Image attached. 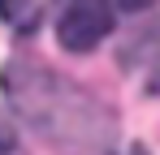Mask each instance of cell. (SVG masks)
Instances as JSON below:
<instances>
[{"instance_id":"obj_3","label":"cell","mask_w":160,"mask_h":155,"mask_svg":"<svg viewBox=\"0 0 160 155\" xmlns=\"http://www.w3.org/2000/svg\"><path fill=\"white\" fill-rule=\"evenodd\" d=\"M30 9H35V0H0V17H4V22H26L30 17Z\"/></svg>"},{"instance_id":"obj_6","label":"cell","mask_w":160,"mask_h":155,"mask_svg":"<svg viewBox=\"0 0 160 155\" xmlns=\"http://www.w3.org/2000/svg\"><path fill=\"white\" fill-rule=\"evenodd\" d=\"M130 155H143V151H130Z\"/></svg>"},{"instance_id":"obj_5","label":"cell","mask_w":160,"mask_h":155,"mask_svg":"<svg viewBox=\"0 0 160 155\" xmlns=\"http://www.w3.org/2000/svg\"><path fill=\"white\" fill-rule=\"evenodd\" d=\"M112 4H117L121 13H143V9H152L156 0H112Z\"/></svg>"},{"instance_id":"obj_1","label":"cell","mask_w":160,"mask_h":155,"mask_svg":"<svg viewBox=\"0 0 160 155\" xmlns=\"http://www.w3.org/2000/svg\"><path fill=\"white\" fill-rule=\"evenodd\" d=\"M4 95L26 116L30 129H39L48 142L65 151H91L108 142V116L95 108V99L69 86L65 78L48 73L43 65L13 60L4 69Z\"/></svg>"},{"instance_id":"obj_2","label":"cell","mask_w":160,"mask_h":155,"mask_svg":"<svg viewBox=\"0 0 160 155\" xmlns=\"http://www.w3.org/2000/svg\"><path fill=\"white\" fill-rule=\"evenodd\" d=\"M112 30V0H56V39L65 52H91Z\"/></svg>"},{"instance_id":"obj_4","label":"cell","mask_w":160,"mask_h":155,"mask_svg":"<svg viewBox=\"0 0 160 155\" xmlns=\"http://www.w3.org/2000/svg\"><path fill=\"white\" fill-rule=\"evenodd\" d=\"M13 147H18V134H13V125L0 116V155H9Z\"/></svg>"}]
</instances>
